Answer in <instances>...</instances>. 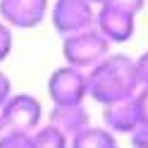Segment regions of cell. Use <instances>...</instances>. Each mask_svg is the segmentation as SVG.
Masks as SVG:
<instances>
[{
	"instance_id": "obj_12",
	"label": "cell",
	"mask_w": 148,
	"mask_h": 148,
	"mask_svg": "<svg viewBox=\"0 0 148 148\" xmlns=\"http://www.w3.org/2000/svg\"><path fill=\"white\" fill-rule=\"evenodd\" d=\"M0 148H34L31 146V134L3 132L0 134Z\"/></svg>"
},
{
	"instance_id": "obj_1",
	"label": "cell",
	"mask_w": 148,
	"mask_h": 148,
	"mask_svg": "<svg viewBox=\"0 0 148 148\" xmlns=\"http://www.w3.org/2000/svg\"><path fill=\"white\" fill-rule=\"evenodd\" d=\"M86 81H88V96L100 105L134 96L141 86L136 74V60L122 53L105 55L96 67L86 72Z\"/></svg>"
},
{
	"instance_id": "obj_20",
	"label": "cell",
	"mask_w": 148,
	"mask_h": 148,
	"mask_svg": "<svg viewBox=\"0 0 148 148\" xmlns=\"http://www.w3.org/2000/svg\"><path fill=\"white\" fill-rule=\"evenodd\" d=\"M5 132V124H3V119H0V134H3Z\"/></svg>"
},
{
	"instance_id": "obj_5",
	"label": "cell",
	"mask_w": 148,
	"mask_h": 148,
	"mask_svg": "<svg viewBox=\"0 0 148 148\" xmlns=\"http://www.w3.org/2000/svg\"><path fill=\"white\" fill-rule=\"evenodd\" d=\"M50 19L58 34L69 36V34L91 29L96 19V10L88 0H55L50 10Z\"/></svg>"
},
{
	"instance_id": "obj_4",
	"label": "cell",
	"mask_w": 148,
	"mask_h": 148,
	"mask_svg": "<svg viewBox=\"0 0 148 148\" xmlns=\"http://www.w3.org/2000/svg\"><path fill=\"white\" fill-rule=\"evenodd\" d=\"M48 93L53 98V105L84 103V98H88L86 72L72 67V64H64V67L53 69L50 79H48Z\"/></svg>"
},
{
	"instance_id": "obj_10",
	"label": "cell",
	"mask_w": 148,
	"mask_h": 148,
	"mask_svg": "<svg viewBox=\"0 0 148 148\" xmlns=\"http://www.w3.org/2000/svg\"><path fill=\"white\" fill-rule=\"evenodd\" d=\"M69 148H117L115 134L105 127H86L77 132L69 141Z\"/></svg>"
},
{
	"instance_id": "obj_9",
	"label": "cell",
	"mask_w": 148,
	"mask_h": 148,
	"mask_svg": "<svg viewBox=\"0 0 148 148\" xmlns=\"http://www.w3.org/2000/svg\"><path fill=\"white\" fill-rule=\"evenodd\" d=\"M48 124H53L67 138H72L77 132H81L91 124V117L84 103H62V105H53L48 115Z\"/></svg>"
},
{
	"instance_id": "obj_16",
	"label": "cell",
	"mask_w": 148,
	"mask_h": 148,
	"mask_svg": "<svg viewBox=\"0 0 148 148\" xmlns=\"http://www.w3.org/2000/svg\"><path fill=\"white\" fill-rule=\"evenodd\" d=\"M110 5H117V7H122V10L136 14V12H141V10H143L146 0H110Z\"/></svg>"
},
{
	"instance_id": "obj_6",
	"label": "cell",
	"mask_w": 148,
	"mask_h": 148,
	"mask_svg": "<svg viewBox=\"0 0 148 148\" xmlns=\"http://www.w3.org/2000/svg\"><path fill=\"white\" fill-rule=\"evenodd\" d=\"M93 26L105 36V41L112 45V43H124L134 36L136 29V14L122 10L117 5H98V12H96V19Z\"/></svg>"
},
{
	"instance_id": "obj_13",
	"label": "cell",
	"mask_w": 148,
	"mask_h": 148,
	"mask_svg": "<svg viewBox=\"0 0 148 148\" xmlns=\"http://www.w3.org/2000/svg\"><path fill=\"white\" fill-rule=\"evenodd\" d=\"M12 26H7L3 19H0V62L7 60V55L12 53Z\"/></svg>"
},
{
	"instance_id": "obj_19",
	"label": "cell",
	"mask_w": 148,
	"mask_h": 148,
	"mask_svg": "<svg viewBox=\"0 0 148 148\" xmlns=\"http://www.w3.org/2000/svg\"><path fill=\"white\" fill-rule=\"evenodd\" d=\"M91 5H105V3H110V0H88Z\"/></svg>"
},
{
	"instance_id": "obj_14",
	"label": "cell",
	"mask_w": 148,
	"mask_h": 148,
	"mask_svg": "<svg viewBox=\"0 0 148 148\" xmlns=\"http://www.w3.org/2000/svg\"><path fill=\"white\" fill-rule=\"evenodd\" d=\"M134 98H136V110H138V122H148V86H138Z\"/></svg>"
},
{
	"instance_id": "obj_17",
	"label": "cell",
	"mask_w": 148,
	"mask_h": 148,
	"mask_svg": "<svg viewBox=\"0 0 148 148\" xmlns=\"http://www.w3.org/2000/svg\"><path fill=\"white\" fill-rule=\"evenodd\" d=\"M136 74H138V84L148 86V50L136 60Z\"/></svg>"
},
{
	"instance_id": "obj_7",
	"label": "cell",
	"mask_w": 148,
	"mask_h": 148,
	"mask_svg": "<svg viewBox=\"0 0 148 148\" xmlns=\"http://www.w3.org/2000/svg\"><path fill=\"white\" fill-rule=\"evenodd\" d=\"M48 14V0H0V19L12 29H36Z\"/></svg>"
},
{
	"instance_id": "obj_2",
	"label": "cell",
	"mask_w": 148,
	"mask_h": 148,
	"mask_svg": "<svg viewBox=\"0 0 148 148\" xmlns=\"http://www.w3.org/2000/svg\"><path fill=\"white\" fill-rule=\"evenodd\" d=\"M62 55H64V60H67V64L88 72L91 67H96L105 55H110V43L105 41V36L100 34L96 26H91V29L64 36Z\"/></svg>"
},
{
	"instance_id": "obj_15",
	"label": "cell",
	"mask_w": 148,
	"mask_h": 148,
	"mask_svg": "<svg viewBox=\"0 0 148 148\" xmlns=\"http://www.w3.org/2000/svg\"><path fill=\"white\" fill-rule=\"evenodd\" d=\"M132 146L134 148H148V122H138L132 134Z\"/></svg>"
},
{
	"instance_id": "obj_18",
	"label": "cell",
	"mask_w": 148,
	"mask_h": 148,
	"mask_svg": "<svg viewBox=\"0 0 148 148\" xmlns=\"http://www.w3.org/2000/svg\"><path fill=\"white\" fill-rule=\"evenodd\" d=\"M10 96H12V81H10V77L5 72H0V108H3V103Z\"/></svg>"
},
{
	"instance_id": "obj_3",
	"label": "cell",
	"mask_w": 148,
	"mask_h": 148,
	"mask_svg": "<svg viewBox=\"0 0 148 148\" xmlns=\"http://www.w3.org/2000/svg\"><path fill=\"white\" fill-rule=\"evenodd\" d=\"M43 108L38 98L31 93H12L0 108V119L5 124V132H22L34 134L41 127Z\"/></svg>"
},
{
	"instance_id": "obj_8",
	"label": "cell",
	"mask_w": 148,
	"mask_h": 148,
	"mask_svg": "<svg viewBox=\"0 0 148 148\" xmlns=\"http://www.w3.org/2000/svg\"><path fill=\"white\" fill-rule=\"evenodd\" d=\"M103 122L105 129L112 134H132L138 124V110H136V98L127 96L103 105Z\"/></svg>"
},
{
	"instance_id": "obj_11",
	"label": "cell",
	"mask_w": 148,
	"mask_h": 148,
	"mask_svg": "<svg viewBox=\"0 0 148 148\" xmlns=\"http://www.w3.org/2000/svg\"><path fill=\"white\" fill-rule=\"evenodd\" d=\"M31 146L34 148H69V138L53 124H45L31 134Z\"/></svg>"
}]
</instances>
